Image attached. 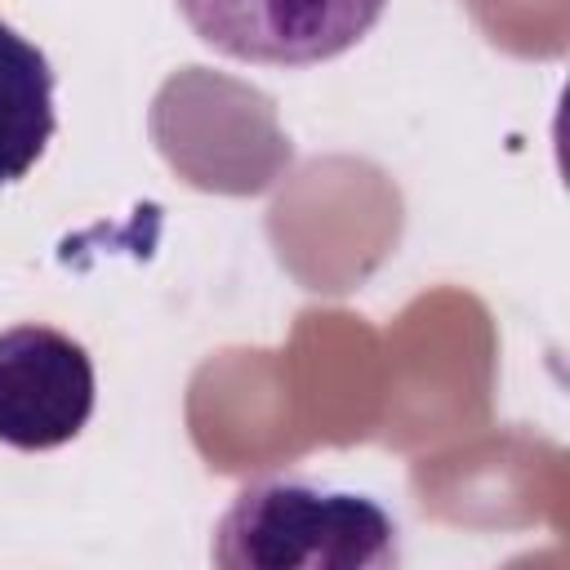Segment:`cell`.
<instances>
[{
  "label": "cell",
  "instance_id": "cell-2",
  "mask_svg": "<svg viewBox=\"0 0 570 570\" xmlns=\"http://www.w3.org/2000/svg\"><path fill=\"white\" fill-rule=\"evenodd\" d=\"M214 53L254 67H316L374 31L387 0H174Z\"/></svg>",
  "mask_w": 570,
  "mask_h": 570
},
{
  "label": "cell",
  "instance_id": "cell-1",
  "mask_svg": "<svg viewBox=\"0 0 570 570\" xmlns=\"http://www.w3.org/2000/svg\"><path fill=\"white\" fill-rule=\"evenodd\" d=\"M209 557L223 570H387L401 530L370 494L267 476L236 490Z\"/></svg>",
  "mask_w": 570,
  "mask_h": 570
},
{
  "label": "cell",
  "instance_id": "cell-4",
  "mask_svg": "<svg viewBox=\"0 0 570 570\" xmlns=\"http://www.w3.org/2000/svg\"><path fill=\"white\" fill-rule=\"evenodd\" d=\"M53 125V67L0 18V187L36 169Z\"/></svg>",
  "mask_w": 570,
  "mask_h": 570
},
{
  "label": "cell",
  "instance_id": "cell-3",
  "mask_svg": "<svg viewBox=\"0 0 570 570\" xmlns=\"http://www.w3.org/2000/svg\"><path fill=\"white\" fill-rule=\"evenodd\" d=\"M94 396V361L71 334L36 321L0 334V445L40 454L76 441Z\"/></svg>",
  "mask_w": 570,
  "mask_h": 570
}]
</instances>
